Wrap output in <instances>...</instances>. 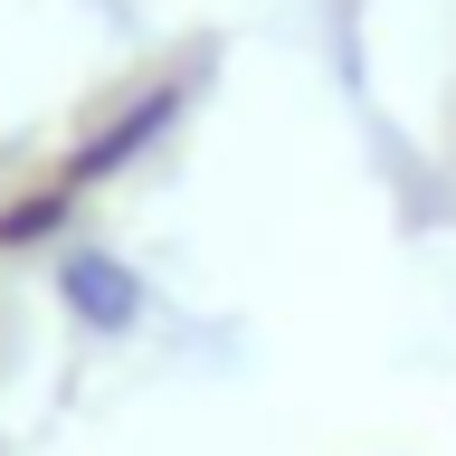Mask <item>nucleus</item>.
<instances>
[{"label": "nucleus", "instance_id": "f257e3e1", "mask_svg": "<svg viewBox=\"0 0 456 456\" xmlns=\"http://www.w3.org/2000/svg\"><path fill=\"white\" fill-rule=\"evenodd\" d=\"M191 114V77H152V86H134L114 114H95L77 142H67V162H57V181H77V191H105V181H124V171L152 152V142L171 134Z\"/></svg>", "mask_w": 456, "mask_h": 456}, {"label": "nucleus", "instance_id": "f03ea898", "mask_svg": "<svg viewBox=\"0 0 456 456\" xmlns=\"http://www.w3.org/2000/svg\"><path fill=\"white\" fill-rule=\"evenodd\" d=\"M57 305L77 314L86 333H134L142 323V276L114 248H57Z\"/></svg>", "mask_w": 456, "mask_h": 456}, {"label": "nucleus", "instance_id": "7ed1b4c3", "mask_svg": "<svg viewBox=\"0 0 456 456\" xmlns=\"http://www.w3.org/2000/svg\"><path fill=\"white\" fill-rule=\"evenodd\" d=\"M77 181H28V191H10L0 200V256H38V248H57V238H67V228H77Z\"/></svg>", "mask_w": 456, "mask_h": 456}]
</instances>
